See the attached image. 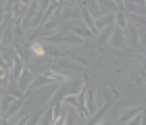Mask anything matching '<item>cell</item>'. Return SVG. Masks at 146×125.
Masks as SVG:
<instances>
[{"label": "cell", "mask_w": 146, "mask_h": 125, "mask_svg": "<svg viewBox=\"0 0 146 125\" xmlns=\"http://www.w3.org/2000/svg\"><path fill=\"white\" fill-rule=\"evenodd\" d=\"M113 21H115V13H109V15L100 17L98 21H94V31L102 29V27H109V25H113Z\"/></svg>", "instance_id": "3"}, {"label": "cell", "mask_w": 146, "mask_h": 125, "mask_svg": "<svg viewBox=\"0 0 146 125\" xmlns=\"http://www.w3.org/2000/svg\"><path fill=\"white\" fill-rule=\"evenodd\" d=\"M111 44H113V46H121V44H123V29H121V27L113 31V42H111Z\"/></svg>", "instance_id": "5"}, {"label": "cell", "mask_w": 146, "mask_h": 125, "mask_svg": "<svg viewBox=\"0 0 146 125\" xmlns=\"http://www.w3.org/2000/svg\"><path fill=\"white\" fill-rule=\"evenodd\" d=\"M56 17H58V21H65V19H75V17H77V9H73V4H69V6H65V9H58Z\"/></svg>", "instance_id": "2"}, {"label": "cell", "mask_w": 146, "mask_h": 125, "mask_svg": "<svg viewBox=\"0 0 146 125\" xmlns=\"http://www.w3.org/2000/svg\"><path fill=\"white\" fill-rule=\"evenodd\" d=\"M31 79H34V71H27V69H23L21 73H19L17 77V88L25 92V88H27V83H31Z\"/></svg>", "instance_id": "1"}, {"label": "cell", "mask_w": 146, "mask_h": 125, "mask_svg": "<svg viewBox=\"0 0 146 125\" xmlns=\"http://www.w3.org/2000/svg\"><path fill=\"white\" fill-rule=\"evenodd\" d=\"M0 85H9V71L0 67Z\"/></svg>", "instance_id": "6"}, {"label": "cell", "mask_w": 146, "mask_h": 125, "mask_svg": "<svg viewBox=\"0 0 146 125\" xmlns=\"http://www.w3.org/2000/svg\"><path fill=\"white\" fill-rule=\"evenodd\" d=\"M19 2H21V4H27V2H29V0H19Z\"/></svg>", "instance_id": "7"}, {"label": "cell", "mask_w": 146, "mask_h": 125, "mask_svg": "<svg viewBox=\"0 0 146 125\" xmlns=\"http://www.w3.org/2000/svg\"><path fill=\"white\" fill-rule=\"evenodd\" d=\"M29 50H31V54H34V56H44L46 54V52H44V46L42 44H40V42H29Z\"/></svg>", "instance_id": "4"}]
</instances>
